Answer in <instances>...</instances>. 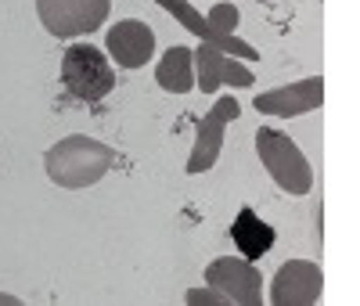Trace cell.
I'll return each mask as SVG.
<instances>
[{
    "label": "cell",
    "mask_w": 360,
    "mask_h": 306,
    "mask_svg": "<svg viewBox=\"0 0 360 306\" xmlns=\"http://www.w3.org/2000/svg\"><path fill=\"white\" fill-rule=\"evenodd\" d=\"M321 101H324V79L310 76V79H299V83H288V87H274V90H266V94H259L256 98V112L292 119V115H307V112L321 108Z\"/></svg>",
    "instance_id": "cell-11"
},
{
    "label": "cell",
    "mask_w": 360,
    "mask_h": 306,
    "mask_svg": "<svg viewBox=\"0 0 360 306\" xmlns=\"http://www.w3.org/2000/svg\"><path fill=\"white\" fill-rule=\"evenodd\" d=\"M108 54L119 69H144L155 58V29L141 18L115 22L108 29Z\"/></svg>",
    "instance_id": "cell-10"
},
{
    "label": "cell",
    "mask_w": 360,
    "mask_h": 306,
    "mask_svg": "<svg viewBox=\"0 0 360 306\" xmlns=\"http://www.w3.org/2000/svg\"><path fill=\"white\" fill-rule=\"evenodd\" d=\"M238 115H242L238 98L224 94L213 108L198 119L195 144H191V155H188V173H205V170L217 166L220 151H224V130H227V122H234Z\"/></svg>",
    "instance_id": "cell-7"
},
{
    "label": "cell",
    "mask_w": 360,
    "mask_h": 306,
    "mask_svg": "<svg viewBox=\"0 0 360 306\" xmlns=\"http://www.w3.org/2000/svg\"><path fill=\"white\" fill-rule=\"evenodd\" d=\"M62 83L79 101H101L115 90V65L94 44H72L62 54Z\"/></svg>",
    "instance_id": "cell-4"
},
{
    "label": "cell",
    "mask_w": 360,
    "mask_h": 306,
    "mask_svg": "<svg viewBox=\"0 0 360 306\" xmlns=\"http://www.w3.org/2000/svg\"><path fill=\"white\" fill-rule=\"evenodd\" d=\"M37 15L51 37L72 40L105 25L108 0H37Z\"/></svg>",
    "instance_id": "cell-5"
},
{
    "label": "cell",
    "mask_w": 360,
    "mask_h": 306,
    "mask_svg": "<svg viewBox=\"0 0 360 306\" xmlns=\"http://www.w3.org/2000/svg\"><path fill=\"white\" fill-rule=\"evenodd\" d=\"M324 295V274L310 260H288L274 281H270V302L274 306H314Z\"/></svg>",
    "instance_id": "cell-8"
},
{
    "label": "cell",
    "mask_w": 360,
    "mask_h": 306,
    "mask_svg": "<svg viewBox=\"0 0 360 306\" xmlns=\"http://www.w3.org/2000/svg\"><path fill=\"white\" fill-rule=\"evenodd\" d=\"M0 306H22L18 295H8V292H0Z\"/></svg>",
    "instance_id": "cell-15"
},
{
    "label": "cell",
    "mask_w": 360,
    "mask_h": 306,
    "mask_svg": "<svg viewBox=\"0 0 360 306\" xmlns=\"http://www.w3.org/2000/svg\"><path fill=\"white\" fill-rule=\"evenodd\" d=\"M231 238H234L238 249H242L245 260H259V256L270 253V245H274L278 234H274V227L263 224L256 212L245 205V209H238V217H234V224H231Z\"/></svg>",
    "instance_id": "cell-13"
},
{
    "label": "cell",
    "mask_w": 360,
    "mask_h": 306,
    "mask_svg": "<svg viewBox=\"0 0 360 306\" xmlns=\"http://www.w3.org/2000/svg\"><path fill=\"white\" fill-rule=\"evenodd\" d=\"M155 79L166 94H191L195 90V51L184 44H173L155 65Z\"/></svg>",
    "instance_id": "cell-12"
},
{
    "label": "cell",
    "mask_w": 360,
    "mask_h": 306,
    "mask_svg": "<svg viewBox=\"0 0 360 306\" xmlns=\"http://www.w3.org/2000/svg\"><path fill=\"white\" fill-rule=\"evenodd\" d=\"M112 166H115V151L105 141H94L86 134L62 137L58 144H51L47 155H44V170H47L51 184L69 188V191H79V188L98 184Z\"/></svg>",
    "instance_id": "cell-1"
},
{
    "label": "cell",
    "mask_w": 360,
    "mask_h": 306,
    "mask_svg": "<svg viewBox=\"0 0 360 306\" xmlns=\"http://www.w3.org/2000/svg\"><path fill=\"white\" fill-rule=\"evenodd\" d=\"M155 4L166 11V15H173L180 25L188 29V33H195L198 37V44H209V47H220V51H227L231 58H242V61H256L259 58V51L252 47V44H245L242 37L234 33V25H238V8L231 4V0H220V4H213V11L209 15H198L188 0H155Z\"/></svg>",
    "instance_id": "cell-2"
},
{
    "label": "cell",
    "mask_w": 360,
    "mask_h": 306,
    "mask_svg": "<svg viewBox=\"0 0 360 306\" xmlns=\"http://www.w3.org/2000/svg\"><path fill=\"white\" fill-rule=\"evenodd\" d=\"M256 155L263 162V170L274 177V184L288 195H307L314 188V170L307 162V155L299 151V144L274 130V127H259L256 130Z\"/></svg>",
    "instance_id": "cell-3"
},
{
    "label": "cell",
    "mask_w": 360,
    "mask_h": 306,
    "mask_svg": "<svg viewBox=\"0 0 360 306\" xmlns=\"http://www.w3.org/2000/svg\"><path fill=\"white\" fill-rule=\"evenodd\" d=\"M252 83H256L252 69L231 58L227 51L209 44L195 47V87L202 94H217L220 87H252Z\"/></svg>",
    "instance_id": "cell-9"
},
{
    "label": "cell",
    "mask_w": 360,
    "mask_h": 306,
    "mask_svg": "<svg viewBox=\"0 0 360 306\" xmlns=\"http://www.w3.org/2000/svg\"><path fill=\"white\" fill-rule=\"evenodd\" d=\"M188 306H231V299L224 292H217L213 285H205V288H191L188 292Z\"/></svg>",
    "instance_id": "cell-14"
},
{
    "label": "cell",
    "mask_w": 360,
    "mask_h": 306,
    "mask_svg": "<svg viewBox=\"0 0 360 306\" xmlns=\"http://www.w3.org/2000/svg\"><path fill=\"white\" fill-rule=\"evenodd\" d=\"M205 285L224 292L234 306H263V278L252 260L245 256H220L205 267Z\"/></svg>",
    "instance_id": "cell-6"
}]
</instances>
